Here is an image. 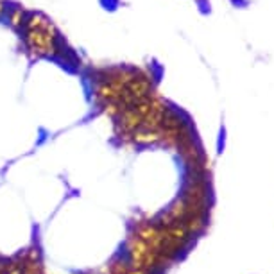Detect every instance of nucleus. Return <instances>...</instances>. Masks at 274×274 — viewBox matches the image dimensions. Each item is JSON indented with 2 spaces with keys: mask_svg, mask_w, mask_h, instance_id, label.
Wrapping results in <instances>:
<instances>
[{
  "mask_svg": "<svg viewBox=\"0 0 274 274\" xmlns=\"http://www.w3.org/2000/svg\"><path fill=\"white\" fill-rule=\"evenodd\" d=\"M235 6H240V8H247L249 6V0H231Z\"/></svg>",
  "mask_w": 274,
  "mask_h": 274,
  "instance_id": "5",
  "label": "nucleus"
},
{
  "mask_svg": "<svg viewBox=\"0 0 274 274\" xmlns=\"http://www.w3.org/2000/svg\"><path fill=\"white\" fill-rule=\"evenodd\" d=\"M25 52L32 59H57L64 64H77V56L66 45L61 32L43 13H29L24 27L18 31Z\"/></svg>",
  "mask_w": 274,
  "mask_h": 274,
  "instance_id": "1",
  "label": "nucleus"
},
{
  "mask_svg": "<svg viewBox=\"0 0 274 274\" xmlns=\"http://www.w3.org/2000/svg\"><path fill=\"white\" fill-rule=\"evenodd\" d=\"M8 8H9V2H6V0H0V20H4L6 13H8Z\"/></svg>",
  "mask_w": 274,
  "mask_h": 274,
  "instance_id": "4",
  "label": "nucleus"
},
{
  "mask_svg": "<svg viewBox=\"0 0 274 274\" xmlns=\"http://www.w3.org/2000/svg\"><path fill=\"white\" fill-rule=\"evenodd\" d=\"M29 13H31V11H27L25 8H22L20 4H9L8 13H6V16H4V20L8 22L9 27L15 29V31L18 32L22 27H24V24H25V20H27Z\"/></svg>",
  "mask_w": 274,
  "mask_h": 274,
  "instance_id": "2",
  "label": "nucleus"
},
{
  "mask_svg": "<svg viewBox=\"0 0 274 274\" xmlns=\"http://www.w3.org/2000/svg\"><path fill=\"white\" fill-rule=\"evenodd\" d=\"M224 142H226V129H224V125H222L221 133H219V142H217V153L219 154L224 151Z\"/></svg>",
  "mask_w": 274,
  "mask_h": 274,
  "instance_id": "3",
  "label": "nucleus"
}]
</instances>
